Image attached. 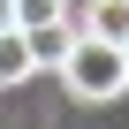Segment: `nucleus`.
<instances>
[{
  "label": "nucleus",
  "instance_id": "39448f33",
  "mask_svg": "<svg viewBox=\"0 0 129 129\" xmlns=\"http://www.w3.org/2000/svg\"><path fill=\"white\" fill-rule=\"evenodd\" d=\"M69 0H15V30H38V23H61Z\"/></svg>",
  "mask_w": 129,
  "mask_h": 129
},
{
  "label": "nucleus",
  "instance_id": "7ed1b4c3",
  "mask_svg": "<svg viewBox=\"0 0 129 129\" xmlns=\"http://www.w3.org/2000/svg\"><path fill=\"white\" fill-rule=\"evenodd\" d=\"M23 38H30V61H38V69H61L69 46H76V23L61 15V23H38V30H23Z\"/></svg>",
  "mask_w": 129,
  "mask_h": 129
},
{
  "label": "nucleus",
  "instance_id": "f03ea898",
  "mask_svg": "<svg viewBox=\"0 0 129 129\" xmlns=\"http://www.w3.org/2000/svg\"><path fill=\"white\" fill-rule=\"evenodd\" d=\"M69 23L84 38H106V46H129V0H84V8H69Z\"/></svg>",
  "mask_w": 129,
  "mask_h": 129
},
{
  "label": "nucleus",
  "instance_id": "423d86ee",
  "mask_svg": "<svg viewBox=\"0 0 129 129\" xmlns=\"http://www.w3.org/2000/svg\"><path fill=\"white\" fill-rule=\"evenodd\" d=\"M8 23H15V0H0V30H8Z\"/></svg>",
  "mask_w": 129,
  "mask_h": 129
},
{
  "label": "nucleus",
  "instance_id": "20e7f679",
  "mask_svg": "<svg viewBox=\"0 0 129 129\" xmlns=\"http://www.w3.org/2000/svg\"><path fill=\"white\" fill-rule=\"evenodd\" d=\"M38 76V61H30V38L8 23V30H0V91H8V84H30Z\"/></svg>",
  "mask_w": 129,
  "mask_h": 129
},
{
  "label": "nucleus",
  "instance_id": "0eeeda50",
  "mask_svg": "<svg viewBox=\"0 0 129 129\" xmlns=\"http://www.w3.org/2000/svg\"><path fill=\"white\" fill-rule=\"evenodd\" d=\"M121 76H129V46H121Z\"/></svg>",
  "mask_w": 129,
  "mask_h": 129
},
{
  "label": "nucleus",
  "instance_id": "f257e3e1",
  "mask_svg": "<svg viewBox=\"0 0 129 129\" xmlns=\"http://www.w3.org/2000/svg\"><path fill=\"white\" fill-rule=\"evenodd\" d=\"M53 76L69 84V99H84V106H106V99H121V91H129V76H121V46H106V38H84V30H76L69 61H61Z\"/></svg>",
  "mask_w": 129,
  "mask_h": 129
}]
</instances>
